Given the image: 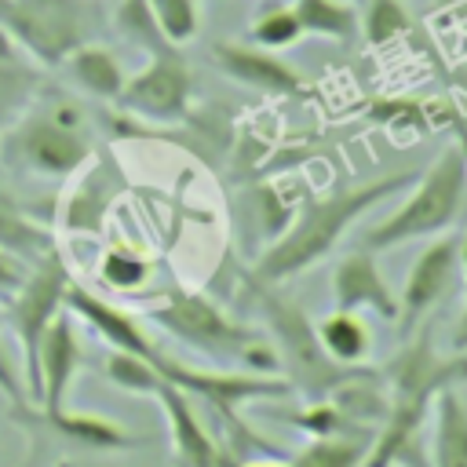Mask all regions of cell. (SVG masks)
Instances as JSON below:
<instances>
[{"label": "cell", "mask_w": 467, "mask_h": 467, "mask_svg": "<svg viewBox=\"0 0 467 467\" xmlns=\"http://www.w3.org/2000/svg\"><path fill=\"white\" fill-rule=\"evenodd\" d=\"M387 379V416L368 441L365 467H427L423 460V427L434 412V401L445 387L467 379L463 354H441L434 347L431 321L416 325L405 347L379 368Z\"/></svg>", "instance_id": "1"}, {"label": "cell", "mask_w": 467, "mask_h": 467, "mask_svg": "<svg viewBox=\"0 0 467 467\" xmlns=\"http://www.w3.org/2000/svg\"><path fill=\"white\" fill-rule=\"evenodd\" d=\"M416 179H420V171H394V175L343 186V190L306 201L299 208L296 223L255 259L252 277L263 285H281V281L317 266L361 215H368L376 204H383L398 190H409Z\"/></svg>", "instance_id": "2"}, {"label": "cell", "mask_w": 467, "mask_h": 467, "mask_svg": "<svg viewBox=\"0 0 467 467\" xmlns=\"http://www.w3.org/2000/svg\"><path fill=\"white\" fill-rule=\"evenodd\" d=\"M0 153L11 168L44 179L77 175L95 153L84 106L62 91H36L22 117L0 135Z\"/></svg>", "instance_id": "3"}, {"label": "cell", "mask_w": 467, "mask_h": 467, "mask_svg": "<svg viewBox=\"0 0 467 467\" xmlns=\"http://www.w3.org/2000/svg\"><path fill=\"white\" fill-rule=\"evenodd\" d=\"M463 208H467V157L452 139L438 153V161L427 171H420L405 204L361 234V248L379 255V252L401 248L409 241L438 237L463 215Z\"/></svg>", "instance_id": "4"}, {"label": "cell", "mask_w": 467, "mask_h": 467, "mask_svg": "<svg viewBox=\"0 0 467 467\" xmlns=\"http://www.w3.org/2000/svg\"><path fill=\"white\" fill-rule=\"evenodd\" d=\"M153 325H161L168 336L182 339L186 347L226 361V365H244L248 372H274L277 350L252 336L241 321H234L223 306H215L208 296L201 292H186V288H168V296L146 310Z\"/></svg>", "instance_id": "5"}, {"label": "cell", "mask_w": 467, "mask_h": 467, "mask_svg": "<svg viewBox=\"0 0 467 467\" xmlns=\"http://www.w3.org/2000/svg\"><path fill=\"white\" fill-rule=\"evenodd\" d=\"M252 288V299L259 303L270 332H274V350H277V361L288 368V383L299 387L310 401L317 398H328L358 365H339L325 354L321 339H317V328L306 321V314L299 310V303H292L288 296L277 292V285H263V281H248Z\"/></svg>", "instance_id": "6"}, {"label": "cell", "mask_w": 467, "mask_h": 467, "mask_svg": "<svg viewBox=\"0 0 467 467\" xmlns=\"http://www.w3.org/2000/svg\"><path fill=\"white\" fill-rule=\"evenodd\" d=\"M73 277H69V266L62 259L58 248H51L44 259H36L26 274V281L15 288V296H7V310H4V321L11 325L15 332V343H18V354H22V383H26V394L29 401L36 405V394H40V379H36V354H40V339L44 332L51 328V321L66 310V292H69Z\"/></svg>", "instance_id": "7"}, {"label": "cell", "mask_w": 467, "mask_h": 467, "mask_svg": "<svg viewBox=\"0 0 467 467\" xmlns=\"http://www.w3.org/2000/svg\"><path fill=\"white\" fill-rule=\"evenodd\" d=\"M95 7L88 0H0V29L44 66H62V58L91 40Z\"/></svg>", "instance_id": "8"}, {"label": "cell", "mask_w": 467, "mask_h": 467, "mask_svg": "<svg viewBox=\"0 0 467 467\" xmlns=\"http://www.w3.org/2000/svg\"><path fill=\"white\" fill-rule=\"evenodd\" d=\"M190 95H193L190 62L182 58V47L168 44V47L150 51L142 69L128 73L117 106L142 120L175 124L190 113Z\"/></svg>", "instance_id": "9"}, {"label": "cell", "mask_w": 467, "mask_h": 467, "mask_svg": "<svg viewBox=\"0 0 467 467\" xmlns=\"http://www.w3.org/2000/svg\"><path fill=\"white\" fill-rule=\"evenodd\" d=\"M456 277H460V237L456 234L434 237L409 266L405 288L398 296V332L409 336L416 325H423L431 310L449 296Z\"/></svg>", "instance_id": "10"}, {"label": "cell", "mask_w": 467, "mask_h": 467, "mask_svg": "<svg viewBox=\"0 0 467 467\" xmlns=\"http://www.w3.org/2000/svg\"><path fill=\"white\" fill-rule=\"evenodd\" d=\"M84 365V347L73 325V314L62 310L51 328L40 339V354H36V379H40V394H36V409L44 420L58 416L69 401V390L77 383V372Z\"/></svg>", "instance_id": "11"}, {"label": "cell", "mask_w": 467, "mask_h": 467, "mask_svg": "<svg viewBox=\"0 0 467 467\" xmlns=\"http://www.w3.org/2000/svg\"><path fill=\"white\" fill-rule=\"evenodd\" d=\"M150 398L164 409L168 434H171V460L175 467H237V460L208 434V427L197 420L190 394L168 383L164 376L153 383Z\"/></svg>", "instance_id": "12"}, {"label": "cell", "mask_w": 467, "mask_h": 467, "mask_svg": "<svg viewBox=\"0 0 467 467\" xmlns=\"http://www.w3.org/2000/svg\"><path fill=\"white\" fill-rule=\"evenodd\" d=\"M208 58L219 66V73H226L234 84L252 88L259 95H274V99H292L303 95L306 84L303 77L277 58V51L255 47V44H241V40H215L208 47Z\"/></svg>", "instance_id": "13"}, {"label": "cell", "mask_w": 467, "mask_h": 467, "mask_svg": "<svg viewBox=\"0 0 467 467\" xmlns=\"http://www.w3.org/2000/svg\"><path fill=\"white\" fill-rule=\"evenodd\" d=\"M332 303H336V310L376 314L379 321L398 325V296L387 285V277L376 263V252H368V248H354L336 263Z\"/></svg>", "instance_id": "14"}, {"label": "cell", "mask_w": 467, "mask_h": 467, "mask_svg": "<svg viewBox=\"0 0 467 467\" xmlns=\"http://www.w3.org/2000/svg\"><path fill=\"white\" fill-rule=\"evenodd\" d=\"M58 69H66L69 84H77L84 95L102 99V102H117L120 91H124V80H128L120 58H117L106 44H99V40H88V44L73 47V51L62 58Z\"/></svg>", "instance_id": "15"}, {"label": "cell", "mask_w": 467, "mask_h": 467, "mask_svg": "<svg viewBox=\"0 0 467 467\" xmlns=\"http://www.w3.org/2000/svg\"><path fill=\"white\" fill-rule=\"evenodd\" d=\"M117 193H120L117 164L80 168V179H77V186L69 190V201H66V226L77 230V234H95Z\"/></svg>", "instance_id": "16"}, {"label": "cell", "mask_w": 467, "mask_h": 467, "mask_svg": "<svg viewBox=\"0 0 467 467\" xmlns=\"http://www.w3.org/2000/svg\"><path fill=\"white\" fill-rule=\"evenodd\" d=\"M431 467H467V401L456 387H445L434 401Z\"/></svg>", "instance_id": "17"}, {"label": "cell", "mask_w": 467, "mask_h": 467, "mask_svg": "<svg viewBox=\"0 0 467 467\" xmlns=\"http://www.w3.org/2000/svg\"><path fill=\"white\" fill-rule=\"evenodd\" d=\"M58 434H66L69 441H77L80 449H91V452H124V449H135L142 445V438L128 434L117 420H106V416H95V412H69V405L47 420Z\"/></svg>", "instance_id": "18"}, {"label": "cell", "mask_w": 467, "mask_h": 467, "mask_svg": "<svg viewBox=\"0 0 467 467\" xmlns=\"http://www.w3.org/2000/svg\"><path fill=\"white\" fill-rule=\"evenodd\" d=\"M317 339L325 347V354L339 365H361L372 350V332H368V321L354 310H332L325 314L317 325Z\"/></svg>", "instance_id": "19"}, {"label": "cell", "mask_w": 467, "mask_h": 467, "mask_svg": "<svg viewBox=\"0 0 467 467\" xmlns=\"http://www.w3.org/2000/svg\"><path fill=\"white\" fill-rule=\"evenodd\" d=\"M303 36H325L350 44L361 33V15L350 0H292Z\"/></svg>", "instance_id": "20"}, {"label": "cell", "mask_w": 467, "mask_h": 467, "mask_svg": "<svg viewBox=\"0 0 467 467\" xmlns=\"http://www.w3.org/2000/svg\"><path fill=\"white\" fill-rule=\"evenodd\" d=\"M0 248L15 252V255L26 259V263H36V259H44V255L55 248L51 234H47L40 223H33V219L15 204V197H11L4 186H0Z\"/></svg>", "instance_id": "21"}, {"label": "cell", "mask_w": 467, "mask_h": 467, "mask_svg": "<svg viewBox=\"0 0 467 467\" xmlns=\"http://www.w3.org/2000/svg\"><path fill=\"white\" fill-rule=\"evenodd\" d=\"M368 456V434H328L310 438L288 467H365Z\"/></svg>", "instance_id": "22"}, {"label": "cell", "mask_w": 467, "mask_h": 467, "mask_svg": "<svg viewBox=\"0 0 467 467\" xmlns=\"http://www.w3.org/2000/svg\"><path fill=\"white\" fill-rule=\"evenodd\" d=\"M40 77L18 58H0V135L22 117V109L36 99Z\"/></svg>", "instance_id": "23"}, {"label": "cell", "mask_w": 467, "mask_h": 467, "mask_svg": "<svg viewBox=\"0 0 467 467\" xmlns=\"http://www.w3.org/2000/svg\"><path fill=\"white\" fill-rule=\"evenodd\" d=\"M113 26H117V33H120L124 40H131V44L142 47L146 55L171 44V40L161 33V26H157V18H153V11H150L146 0H120V4H117V15H113Z\"/></svg>", "instance_id": "24"}, {"label": "cell", "mask_w": 467, "mask_h": 467, "mask_svg": "<svg viewBox=\"0 0 467 467\" xmlns=\"http://www.w3.org/2000/svg\"><path fill=\"white\" fill-rule=\"evenodd\" d=\"M361 11H365L361 15V36L372 47L390 44L394 36H401L412 26V18H409V11H405L401 0H365Z\"/></svg>", "instance_id": "25"}, {"label": "cell", "mask_w": 467, "mask_h": 467, "mask_svg": "<svg viewBox=\"0 0 467 467\" xmlns=\"http://www.w3.org/2000/svg\"><path fill=\"white\" fill-rule=\"evenodd\" d=\"M299 36H303V29H299V18H296L292 4H288V7L277 4V7L259 11V18H255L252 29H248V40H252L255 47H266V51H285V47H292Z\"/></svg>", "instance_id": "26"}, {"label": "cell", "mask_w": 467, "mask_h": 467, "mask_svg": "<svg viewBox=\"0 0 467 467\" xmlns=\"http://www.w3.org/2000/svg\"><path fill=\"white\" fill-rule=\"evenodd\" d=\"M161 33L175 44V47H186L197 29H201V4L197 0H146Z\"/></svg>", "instance_id": "27"}, {"label": "cell", "mask_w": 467, "mask_h": 467, "mask_svg": "<svg viewBox=\"0 0 467 467\" xmlns=\"http://www.w3.org/2000/svg\"><path fill=\"white\" fill-rule=\"evenodd\" d=\"M99 277L117 288V292H131V288H142L146 277H150V263L128 248H109L99 263Z\"/></svg>", "instance_id": "28"}, {"label": "cell", "mask_w": 467, "mask_h": 467, "mask_svg": "<svg viewBox=\"0 0 467 467\" xmlns=\"http://www.w3.org/2000/svg\"><path fill=\"white\" fill-rule=\"evenodd\" d=\"M29 266H33V263H26V259H18L15 252L0 248V299L15 296V288H18L22 281H26Z\"/></svg>", "instance_id": "29"}, {"label": "cell", "mask_w": 467, "mask_h": 467, "mask_svg": "<svg viewBox=\"0 0 467 467\" xmlns=\"http://www.w3.org/2000/svg\"><path fill=\"white\" fill-rule=\"evenodd\" d=\"M0 321H4V314H0ZM0 390H4V398H11L15 401V409L18 412H26L33 401H29V394H26V383L18 379V372H15V365L7 361V354H4V347H0Z\"/></svg>", "instance_id": "30"}, {"label": "cell", "mask_w": 467, "mask_h": 467, "mask_svg": "<svg viewBox=\"0 0 467 467\" xmlns=\"http://www.w3.org/2000/svg\"><path fill=\"white\" fill-rule=\"evenodd\" d=\"M460 281H463V306H460V317H456V328H452V350L456 354L467 350V230L460 237Z\"/></svg>", "instance_id": "31"}, {"label": "cell", "mask_w": 467, "mask_h": 467, "mask_svg": "<svg viewBox=\"0 0 467 467\" xmlns=\"http://www.w3.org/2000/svg\"><path fill=\"white\" fill-rule=\"evenodd\" d=\"M449 120H452V131H456V146H460L463 157H467V117H463V113H452Z\"/></svg>", "instance_id": "32"}, {"label": "cell", "mask_w": 467, "mask_h": 467, "mask_svg": "<svg viewBox=\"0 0 467 467\" xmlns=\"http://www.w3.org/2000/svg\"><path fill=\"white\" fill-rule=\"evenodd\" d=\"M237 467H288V460H285V463H277V460H244V463H237Z\"/></svg>", "instance_id": "33"}, {"label": "cell", "mask_w": 467, "mask_h": 467, "mask_svg": "<svg viewBox=\"0 0 467 467\" xmlns=\"http://www.w3.org/2000/svg\"><path fill=\"white\" fill-rule=\"evenodd\" d=\"M350 4H354V7H361V4H365V0H350Z\"/></svg>", "instance_id": "34"}]
</instances>
